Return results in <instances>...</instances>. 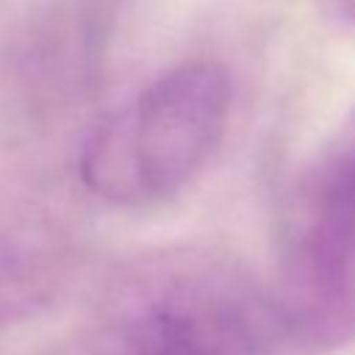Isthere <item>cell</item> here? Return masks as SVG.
I'll return each instance as SVG.
<instances>
[{"label": "cell", "mask_w": 355, "mask_h": 355, "mask_svg": "<svg viewBox=\"0 0 355 355\" xmlns=\"http://www.w3.org/2000/svg\"><path fill=\"white\" fill-rule=\"evenodd\" d=\"M269 286L219 250L169 244L116 263L86 322L89 355H272Z\"/></svg>", "instance_id": "obj_1"}, {"label": "cell", "mask_w": 355, "mask_h": 355, "mask_svg": "<svg viewBox=\"0 0 355 355\" xmlns=\"http://www.w3.org/2000/svg\"><path fill=\"white\" fill-rule=\"evenodd\" d=\"M233 105L227 69L194 58L164 69L97 122L80 147V183L116 208H153L183 194L216 155Z\"/></svg>", "instance_id": "obj_2"}, {"label": "cell", "mask_w": 355, "mask_h": 355, "mask_svg": "<svg viewBox=\"0 0 355 355\" xmlns=\"http://www.w3.org/2000/svg\"><path fill=\"white\" fill-rule=\"evenodd\" d=\"M269 291L283 344L322 355L355 341V108L286 200Z\"/></svg>", "instance_id": "obj_3"}, {"label": "cell", "mask_w": 355, "mask_h": 355, "mask_svg": "<svg viewBox=\"0 0 355 355\" xmlns=\"http://www.w3.org/2000/svg\"><path fill=\"white\" fill-rule=\"evenodd\" d=\"M111 0H44L0 50V100L11 122L39 130L80 108L97 86Z\"/></svg>", "instance_id": "obj_4"}, {"label": "cell", "mask_w": 355, "mask_h": 355, "mask_svg": "<svg viewBox=\"0 0 355 355\" xmlns=\"http://www.w3.org/2000/svg\"><path fill=\"white\" fill-rule=\"evenodd\" d=\"M75 250L67 230L36 208L0 205V330L44 313L67 288Z\"/></svg>", "instance_id": "obj_5"}, {"label": "cell", "mask_w": 355, "mask_h": 355, "mask_svg": "<svg viewBox=\"0 0 355 355\" xmlns=\"http://www.w3.org/2000/svg\"><path fill=\"white\" fill-rule=\"evenodd\" d=\"M330 8L347 25H355V0H330Z\"/></svg>", "instance_id": "obj_6"}]
</instances>
